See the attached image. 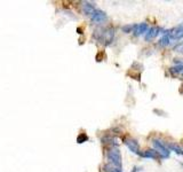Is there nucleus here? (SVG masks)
<instances>
[{"instance_id": "f257e3e1", "label": "nucleus", "mask_w": 183, "mask_h": 172, "mask_svg": "<svg viewBox=\"0 0 183 172\" xmlns=\"http://www.w3.org/2000/svg\"><path fill=\"white\" fill-rule=\"evenodd\" d=\"M94 38L104 46H109L115 39V29L112 27L97 28L94 31Z\"/></svg>"}, {"instance_id": "f03ea898", "label": "nucleus", "mask_w": 183, "mask_h": 172, "mask_svg": "<svg viewBox=\"0 0 183 172\" xmlns=\"http://www.w3.org/2000/svg\"><path fill=\"white\" fill-rule=\"evenodd\" d=\"M106 157L109 159V162L112 164V166L118 168V169H121V154H120V150L118 149L116 146H112L108 149V153H106Z\"/></svg>"}, {"instance_id": "7ed1b4c3", "label": "nucleus", "mask_w": 183, "mask_h": 172, "mask_svg": "<svg viewBox=\"0 0 183 172\" xmlns=\"http://www.w3.org/2000/svg\"><path fill=\"white\" fill-rule=\"evenodd\" d=\"M152 146H153L155 150H157L158 153H159V155L161 156V159H168L170 157V149L166 147V145L163 141H160L158 139H152Z\"/></svg>"}, {"instance_id": "20e7f679", "label": "nucleus", "mask_w": 183, "mask_h": 172, "mask_svg": "<svg viewBox=\"0 0 183 172\" xmlns=\"http://www.w3.org/2000/svg\"><path fill=\"white\" fill-rule=\"evenodd\" d=\"M168 32H170V42L172 41H179V40H181L183 38V23L174 27L173 29H170V30H168Z\"/></svg>"}, {"instance_id": "39448f33", "label": "nucleus", "mask_w": 183, "mask_h": 172, "mask_svg": "<svg viewBox=\"0 0 183 172\" xmlns=\"http://www.w3.org/2000/svg\"><path fill=\"white\" fill-rule=\"evenodd\" d=\"M124 144L127 146V148L131 150L132 153L136 154V155H140L141 154V150H140V145L136 140L132 139V138H126L124 139Z\"/></svg>"}, {"instance_id": "423d86ee", "label": "nucleus", "mask_w": 183, "mask_h": 172, "mask_svg": "<svg viewBox=\"0 0 183 172\" xmlns=\"http://www.w3.org/2000/svg\"><path fill=\"white\" fill-rule=\"evenodd\" d=\"M106 18H108L106 14H105L103 11L97 9V8L95 9V12L92 14V16H91V20L94 23H102V22L106 21Z\"/></svg>"}, {"instance_id": "0eeeda50", "label": "nucleus", "mask_w": 183, "mask_h": 172, "mask_svg": "<svg viewBox=\"0 0 183 172\" xmlns=\"http://www.w3.org/2000/svg\"><path fill=\"white\" fill-rule=\"evenodd\" d=\"M149 30V28H148V23H139V24H135V27H134V30H133V35L135 36V37H139V36H142V35H145L146 33V31Z\"/></svg>"}, {"instance_id": "6e6552de", "label": "nucleus", "mask_w": 183, "mask_h": 172, "mask_svg": "<svg viewBox=\"0 0 183 172\" xmlns=\"http://www.w3.org/2000/svg\"><path fill=\"white\" fill-rule=\"evenodd\" d=\"M160 31H161V29H160L159 27L150 28V29L146 31V33L144 35V39H145V41H150V40L155 39L158 35L160 33Z\"/></svg>"}, {"instance_id": "1a4fd4ad", "label": "nucleus", "mask_w": 183, "mask_h": 172, "mask_svg": "<svg viewBox=\"0 0 183 172\" xmlns=\"http://www.w3.org/2000/svg\"><path fill=\"white\" fill-rule=\"evenodd\" d=\"M139 156H141L143 159H161V156L159 155V153H158L157 150H155V149H148V150L143 151V153H141Z\"/></svg>"}, {"instance_id": "9d476101", "label": "nucleus", "mask_w": 183, "mask_h": 172, "mask_svg": "<svg viewBox=\"0 0 183 172\" xmlns=\"http://www.w3.org/2000/svg\"><path fill=\"white\" fill-rule=\"evenodd\" d=\"M81 9H82V12H84L85 15H87V16H89V17H91L92 14L95 12L96 7H95V5H94V4L88 2V1H85V2H82V5H81Z\"/></svg>"}, {"instance_id": "9b49d317", "label": "nucleus", "mask_w": 183, "mask_h": 172, "mask_svg": "<svg viewBox=\"0 0 183 172\" xmlns=\"http://www.w3.org/2000/svg\"><path fill=\"white\" fill-rule=\"evenodd\" d=\"M170 44V32H168V30H165V31L163 32V37H161L160 40H159V46H161V47H166V46H168Z\"/></svg>"}, {"instance_id": "f8f14e48", "label": "nucleus", "mask_w": 183, "mask_h": 172, "mask_svg": "<svg viewBox=\"0 0 183 172\" xmlns=\"http://www.w3.org/2000/svg\"><path fill=\"white\" fill-rule=\"evenodd\" d=\"M166 147L170 149V151H174V153H176L177 155H183V149L180 147V146L175 145V144H173V142H164Z\"/></svg>"}, {"instance_id": "ddd939ff", "label": "nucleus", "mask_w": 183, "mask_h": 172, "mask_svg": "<svg viewBox=\"0 0 183 172\" xmlns=\"http://www.w3.org/2000/svg\"><path fill=\"white\" fill-rule=\"evenodd\" d=\"M170 74H173V75L183 74V64H177V66L170 67Z\"/></svg>"}, {"instance_id": "4468645a", "label": "nucleus", "mask_w": 183, "mask_h": 172, "mask_svg": "<svg viewBox=\"0 0 183 172\" xmlns=\"http://www.w3.org/2000/svg\"><path fill=\"white\" fill-rule=\"evenodd\" d=\"M87 140H88V137H87L86 133H80L78 137H77V142H78V144H84V142H86Z\"/></svg>"}, {"instance_id": "2eb2a0df", "label": "nucleus", "mask_w": 183, "mask_h": 172, "mask_svg": "<svg viewBox=\"0 0 183 172\" xmlns=\"http://www.w3.org/2000/svg\"><path fill=\"white\" fill-rule=\"evenodd\" d=\"M134 27H135V24H127V25H124V27L121 28V30L125 33H131V32H133V30H134Z\"/></svg>"}, {"instance_id": "dca6fc26", "label": "nucleus", "mask_w": 183, "mask_h": 172, "mask_svg": "<svg viewBox=\"0 0 183 172\" xmlns=\"http://www.w3.org/2000/svg\"><path fill=\"white\" fill-rule=\"evenodd\" d=\"M174 51H175V52H177V53H182L183 54V41L182 42H180L179 45H176V46L174 47Z\"/></svg>"}, {"instance_id": "f3484780", "label": "nucleus", "mask_w": 183, "mask_h": 172, "mask_svg": "<svg viewBox=\"0 0 183 172\" xmlns=\"http://www.w3.org/2000/svg\"><path fill=\"white\" fill-rule=\"evenodd\" d=\"M109 170V172H122L121 171V169H118V168H115V166H112V168H110V166H106Z\"/></svg>"}, {"instance_id": "a211bd4d", "label": "nucleus", "mask_w": 183, "mask_h": 172, "mask_svg": "<svg viewBox=\"0 0 183 172\" xmlns=\"http://www.w3.org/2000/svg\"><path fill=\"white\" fill-rule=\"evenodd\" d=\"M140 171H142V168L141 166H134L132 172H140Z\"/></svg>"}, {"instance_id": "6ab92c4d", "label": "nucleus", "mask_w": 183, "mask_h": 172, "mask_svg": "<svg viewBox=\"0 0 183 172\" xmlns=\"http://www.w3.org/2000/svg\"><path fill=\"white\" fill-rule=\"evenodd\" d=\"M180 93H181V94L183 95V85L181 86V88H180Z\"/></svg>"}, {"instance_id": "aec40b11", "label": "nucleus", "mask_w": 183, "mask_h": 172, "mask_svg": "<svg viewBox=\"0 0 183 172\" xmlns=\"http://www.w3.org/2000/svg\"><path fill=\"white\" fill-rule=\"evenodd\" d=\"M182 75H183V74H182Z\"/></svg>"}]
</instances>
